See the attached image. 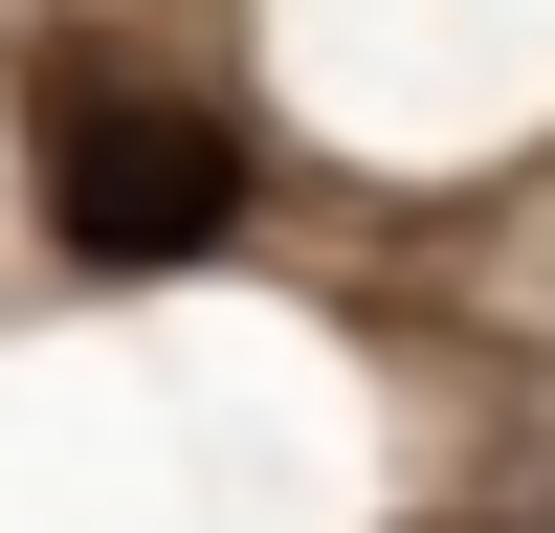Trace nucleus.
I'll return each mask as SVG.
<instances>
[{"mask_svg":"<svg viewBox=\"0 0 555 533\" xmlns=\"http://www.w3.org/2000/svg\"><path fill=\"white\" fill-rule=\"evenodd\" d=\"M44 222L89 266H201V245H245V133L178 112V89H133V67H89L44 112Z\"/></svg>","mask_w":555,"mask_h":533,"instance_id":"nucleus-1","label":"nucleus"}]
</instances>
